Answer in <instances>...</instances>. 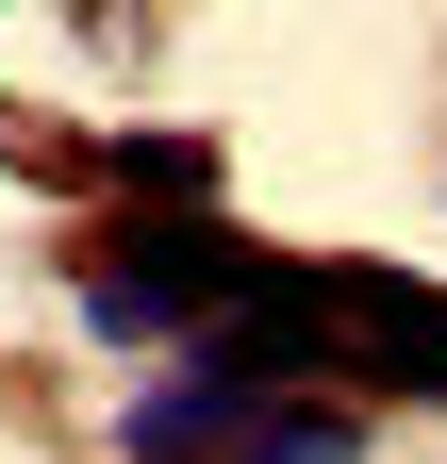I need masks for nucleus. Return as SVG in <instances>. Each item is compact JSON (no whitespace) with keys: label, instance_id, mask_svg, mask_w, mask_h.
Here are the masks:
<instances>
[{"label":"nucleus","instance_id":"obj_1","mask_svg":"<svg viewBox=\"0 0 447 464\" xmlns=\"http://www.w3.org/2000/svg\"><path fill=\"white\" fill-rule=\"evenodd\" d=\"M265 282V249L249 232H215V216H133V232H100V266H83V332L100 348H183V332H215Z\"/></svg>","mask_w":447,"mask_h":464},{"label":"nucleus","instance_id":"obj_3","mask_svg":"<svg viewBox=\"0 0 447 464\" xmlns=\"http://www.w3.org/2000/svg\"><path fill=\"white\" fill-rule=\"evenodd\" d=\"M100 166H117V199H149V216H215V150L199 133H117Z\"/></svg>","mask_w":447,"mask_h":464},{"label":"nucleus","instance_id":"obj_2","mask_svg":"<svg viewBox=\"0 0 447 464\" xmlns=\"http://www.w3.org/2000/svg\"><path fill=\"white\" fill-rule=\"evenodd\" d=\"M215 464H365V415H348V398H265Z\"/></svg>","mask_w":447,"mask_h":464}]
</instances>
